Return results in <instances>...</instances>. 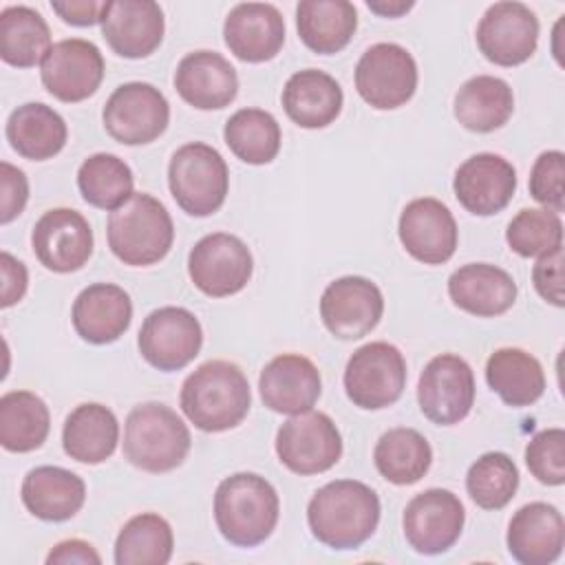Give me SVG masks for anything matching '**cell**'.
Segmentation results:
<instances>
[{"label": "cell", "instance_id": "1", "mask_svg": "<svg viewBox=\"0 0 565 565\" xmlns=\"http://www.w3.org/2000/svg\"><path fill=\"white\" fill-rule=\"evenodd\" d=\"M380 512L373 488L355 479H335L313 492L307 505V523L322 545L355 550L377 530Z\"/></svg>", "mask_w": 565, "mask_h": 565}, {"label": "cell", "instance_id": "2", "mask_svg": "<svg viewBox=\"0 0 565 565\" xmlns=\"http://www.w3.org/2000/svg\"><path fill=\"white\" fill-rule=\"evenodd\" d=\"M181 411L203 433H223L238 426L252 406V391L241 366L210 360L196 366L181 386Z\"/></svg>", "mask_w": 565, "mask_h": 565}, {"label": "cell", "instance_id": "3", "mask_svg": "<svg viewBox=\"0 0 565 565\" xmlns=\"http://www.w3.org/2000/svg\"><path fill=\"white\" fill-rule=\"evenodd\" d=\"M278 516V492L256 472L230 475L214 492L216 527L236 547L260 545L276 530Z\"/></svg>", "mask_w": 565, "mask_h": 565}, {"label": "cell", "instance_id": "4", "mask_svg": "<svg viewBox=\"0 0 565 565\" xmlns=\"http://www.w3.org/2000/svg\"><path fill=\"white\" fill-rule=\"evenodd\" d=\"M110 252L130 267H148L168 256L174 225L166 205L152 194L135 192L110 212L106 225Z\"/></svg>", "mask_w": 565, "mask_h": 565}, {"label": "cell", "instance_id": "5", "mask_svg": "<svg viewBox=\"0 0 565 565\" xmlns=\"http://www.w3.org/2000/svg\"><path fill=\"white\" fill-rule=\"evenodd\" d=\"M192 446L183 419L161 402L135 406L124 424V455L146 472H170L179 468Z\"/></svg>", "mask_w": 565, "mask_h": 565}, {"label": "cell", "instance_id": "6", "mask_svg": "<svg viewBox=\"0 0 565 565\" xmlns=\"http://www.w3.org/2000/svg\"><path fill=\"white\" fill-rule=\"evenodd\" d=\"M168 185L185 214L210 216L225 203L230 170L216 148L192 141L174 150L168 163Z\"/></svg>", "mask_w": 565, "mask_h": 565}, {"label": "cell", "instance_id": "7", "mask_svg": "<svg viewBox=\"0 0 565 565\" xmlns=\"http://www.w3.org/2000/svg\"><path fill=\"white\" fill-rule=\"evenodd\" d=\"M406 386V360L395 344L369 342L353 351L344 369L347 397L364 411L395 404Z\"/></svg>", "mask_w": 565, "mask_h": 565}, {"label": "cell", "instance_id": "8", "mask_svg": "<svg viewBox=\"0 0 565 565\" xmlns=\"http://www.w3.org/2000/svg\"><path fill=\"white\" fill-rule=\"evenodd\" d=\"M102 121L106 132L124 146H143L159 139L170 124L166 95L148 82L117 86L104 104Z\"/></svg>", "mask_w": 565, "mask_h": 565}, {"label": "cell", "instance_id": "9", "mask_svg": "<svg viewBox=\"0 0 565 565\" xmlns=\"http://www.w3.org/2000/svg\"><path fill=\"white\" fill-rule=\"evenodd\" d=\"M276 455L300 477L320 475L340 461L342 437L327 413L307 411L282 422L276 433Z\"/></svg>", "mask_w": 565, "mask_h": 565}, {"label": "cell", "instance_id": "10", "mask_svg": "<svg viewBox=\"0 0 565 565\" xmlns=\"http://www.w3.org/2000/svg\"><path fill=\"white\" fill-rule=\"evenodd\" d=\"M355 88L377 110L404 106L417 90L415 57L395 42L369 46L355 66Z\"/></svg>", "mask_w": 565, "mask_h": 565}, {"label": "cell", "instance_id": "11", "mask_svg": "<svg viewBox=\"0 0 565 565\" xmlns=\"http://www.w3.org/2000/svg\"><path fill=\"white\" fill-rule=\"evenodd\" d=\"M254 258L249 247L234 234L214 232L203 236L188 256V274L199 291L212 298L234 296L249 282Z\"/></svg>", "mask_w": 565, "mask_h": 565}, {"label": "cell", "instance_id": "12", "mask_svg": "<svg viewBox=\"0 0 565 565\" xmlns=\"http://www.w3.org/2000/svg\"><path fill=\"white\" fill-rule=\"evenodd\" d=\"M417 404L426 419L452 426L468 417L475 404V373L470 364L455 355H435L417 382Z\"/></svg>", "mask_w": 565, "mask_h": 565}, {"label": "cell", "instance_id": "13", "mask_svg": "<svg viewBox=\"0 0 565 565\" xmlns=\"http://www.w3.org/2000/svg\"><path fill=\"white\" fill-rule=\"evenodd\" d=\"M141 358L163 371H181L203 347L199 318L183 307H159L143 320L137 338Z\"/></svg>", "mask_w": 565, "mask_h": 565}, {"label": "cell", "instance_id": "14", "mask_svg": "<svg viewBox=\"0 0 565 565\" xmlns=\"http://www.w3.org/2000/svg\"><path fill=\"white\" fill-rule=\"evenodd\" d=\"M466 510L459 497L444 488H428L415 494L404 510V536L424 556L448 552L461 536Z\"/></svg>", "mask_w": 565, "mask_h": 565}, {"label": "cell", "instance_id": "15", "mask_svg": "<svg viewBox=\"0 0 565 565\" xmlns=\"http://www.w3.org/2000/svg\"><path fill=\"white\" fill-rule=\"evenodd\" d=\"M539 44V18L523 2H494L477 24V46L497 66L527 62Z\"/></svg>", "mask_w": 565, "mask_h": 565}, {"label": "cell", "instance_id": "16", "mask_svg": "<svg viewBox=\"0 0 565 565\" xmlns=\"http://www.w3.org/2000/svg\"><path fill=\"white\" fill-rule=\"evenodd\" d=\"M384 313L380 287L364 276H342L327 285L320 298V318L327 331L340 340L369 335Z\"/></svg>", "mask_w": 565, "mask_h": 565}, {"label": "cell", "instance_id": "17", "mask_svg": "<svg viewBox=\"0 0 565 565\" xmlns=\"http://www.w3.org/2000/svg\"><path fill=\"white\" fill-rule=\"evenodd\" d=\"M102 51L82 38L60 40L42 60L40 77L44 88L60 102L75 104L88 99L104 79Z\"/></svg>", "mask_w": 565, "mask_h": 565}, {"label": "cell", "instance_id": "18", "mask_svg": "<svg viewBox=\"0 0 565 565\" xmlns=\"http://www.w3.org/2000/svg\"><path fill=\"white\" fill-rule=\"evenodd\" d=\"M93 230L88 221L71 207L44 212L31 232V247L40 265L55 274L82 269L93 254Z\"/></svg>", "mask_w": 565, "mask_h": 565}, {"label": "cell", "instance_id": "19", "mask_svg": "<svg viewBox=\"0 0 565 565\" xmlns=\"http://www.w3.org/2000/svg\"><path fill=\"white\" fill-rule=\"evenodd\" d=\"M397 234L404 249L424 265L448 263L459 241L452 212L433 196H422L406 203L399 214Z\"/></svg>", "mask_w": 565, "mask_h": 565}, {"label": "cell", "instance_id": "20", "mask_svg": "<svg viewBox=\"0 0 565 565\" xmlns=\"http://www.w3.org/2000/svg\"><path fill=\"white\" fill-rule=\"evenodd\" d=\"M452 190L466 212L492 216L512 201L516 170L501 154L477 152L457 168Z\"/></svg>", "mask_w": 565, "mask_h": 565}, {"label": "cell", "instance_id": "21", "mask_svg": "<svg viewBox=\"0 0 565 565\" xmlns=\"http://www.w3.org/2000/svg\"><path fill=\"white\" fill-rule=\"evenodd\" d=\"M102 35L108 46L128 60L154 53L163 40V11L152 0H113L102 13Z\"/></svg>", "mask_w": 565, "mask_h": 565}, {"label": "cell", "instance_id": "22", "mask_svg": "<svg viewBox=\"0 0 565 565\" xmlns=\"http://www.w3.org/2000/svg\"><path fill=\"white\" fill-rule=\"evenodd\" d=\"M263 404L282 415H300L313 408L322 393L318 366L300 353H282L265 364L258 377Z\"/></svg>", "mask_w": 565, "mask_h": 565}, {"label": "cell", "instance_id": "23", "mask_svg": "<svg viewBox=\"0 0 565 565\" xmlns=\"http://www.w3.org/2000/svg\"><path fill=\"white\" fill-rule=\"evenodd\" d=\"M223 40L241 62H269L285 44V18L269 2H241L225 18Z\"/></svg>", "mask_w": 565, "mask_h": 565}, {"label": "cell", "instance_id": "24", "mask_svg": "<svg viewBox=\"0 0 565 565\" xmlns=\"http://www.w3.org/2000/svg\"><path fill=\"white\" fill-rule=\"evenodd\" d=\"M505 541L514 561L523 565H550L563 554V514L545 501L527 503L510 519Z\"/></svg>", "mask_w": 565, "mask_h": 565}, {"label": "cell", "instance_id": "25", "mask_svg": "<svg viewBox=\"0 0 565 565\" xmlns=\"http://www.w3.org/2000/svg\"><path fill=\"white\" fill-rule=\"evenodd\" d=\"M179 97L199 110H218L238 93L236 68L216 51L188 53L174 71Z\"/></svg>", "mask_w": 565, "mask_h": 565}, {"label": "cell", "instance_id": "26", "mask_svg": "<svg viewBox=\"0 0 565 565\" xmlns=\"http://www.w3.org/2000/svg\"><path fill=\"white\" fill-rule=\"evenodd\" d=\"M71 320L84 342L110 344L128 331L132 320V300L119 285L95 282L77 294Z\"/></svg>", "mask_w": 565, "mask_h": 565}, {"label": "cell", "instance_id": "27", "mask_svg": "<svg viewBox=\"0 0 565 565\" xmlns=\"http://www.w3.org/2000/svg\"><path fill=\"white\" fill-rule=\"evenodd\" d=\"M514 278L490 263H470L448 278V296L455 307L477 318L505 313L516 300Z\"/></svg>", "mask_w": 565, "mask_h": 565}, {"label": "cell", "instance_id": "28", "mask_svg": "<svg viewBox=\"0 0 565 565\" xmlns=\"http://www.w3.org/2000/svg\"><path fill=\"white\" fill-rule=\"evenodd\" d=\"M24 508L42 521H68L86 501V483L75 472L60 466H38L22 481Z\"/></svg>", "mask_w": 565, "mask_h": 565}, {"label": "cell", "instance_id": "29", "mask_svg": "<svg viewBox=\"0 0 565 565\" xmlns=\"http://www.w3.org/2000/svg\"><path fill=\"white\" fill-rule=\"evenodd\" d=\"M282 108L300 128H324L333 124L342 110V88L324 71L305 68L294 73L282 88Z\"/></svg>", "mask_w": 565, "mask_h": 565}, {"label": "cell", "instance_id": "30", "mask_svg": "<svg viewBox=\"0 0 565 565\" xmlns=\"http://www.w3.org/2000/svg\"><path fill=\"white\" fill-rule=\"evenodd\" d=\"M9 146L29 161L53 159L66 146L68 128L57 110L42 102L18 106L7 119Z\"/></svg>", "mask_w": 565, "mask_h": 565}, {"label": "cell", "instance_id": "31", "mask_svg": "<svg viewBox=\"0 0 565 565\" xmlns=\"http://www.w3.org/2000/svg\"><path fill=\"white\" fill-rule=\"evenodd\" d=\"M119 441V422L115 413L97 402L75 406L64 419V452L79 463L106 461Z\"/></svg>", "mask_w": 565, "mask_h": 565}, {"label": "cell", "instance_id": "32", "mask_svg": "<svg viewBox=\"0 0 565 565\" xmlns=\"http://www.w3.org/2000/svg\"><path fill=\"white\" fill-rule=\"evenodd\" d=\"M296 29L307 49L333 55L351 42L358 11L347 0H302L296 7Z\"/></svg>", "mask_w": 565, "mask_h": 565}, {"label": "cell", "instance_id": "33", "mask_svg": "<svg viewBox=\"0 0 565 565\" xmlns=\"http://www.w3.org/2000/svg\"><path fill=\"white\" fill-rule=\"evenodd\" d=\"M488 386L512 408H525L541 399L545 373L541 362L516 347L497 349L486 362Z\"/></svg>", "mask_w": 565, "mask_h": 565}, {"label": "cell", "instance_id": "34", "mask_svg": "<svg viewBox=\"0 0 565 565\" xmlns=\"http://www.w3.org/2000/svg\"><path fill=\"white\" fill-rule=\"evenodd\" d=\"M452 110L466 130L492 132L512 117L514 95L505 79L494 75H477L461 84L455 95Z\"/></svg>", "mask_w": 565, "mask_h": 565}, {"label": "cell", "instance_id": "35", "mask_svg": "<svg viewBox=\"0 0 565 565\" xmlns=\"http://www.w3.org/2000/svg\"><path fill=\"white\" fill-rule=\"evenodd\" d=\"M51 430L44 399L31 391H9L0 397V444L9 452L38 450Z\"/></svg>", "mask_w": 565, "mask_h": 565}, {"label": "cell", "instance_id": "36", "mask_svg": "<svg viewBox=\"0 0 565 565\" xmlns=\"http://www.w3.org/2000/svg\"><path fill=\"white\" fill-rule=\"evenodd\" d=\"M51 29L40 11L26 4H11L0 13V57L2 62L31 68L42 64L51 51Z\"/></svg>", "mask_w": 565, "mask_h": 565}, {"label": "cell", "instance_id": "37", "mask_svg": "<svg viewBox=\"0 0 565 565\" xmlns=\"http://www.w3.org/2000/svg\"><path fill=\"white\" fill-rule=\"evenodd\" d=\"M373 461L386 481L395 486H411L430 470L433 448L419 430L397 426L377 439Z\"/></svg>", "mask_w": 565, "mask_h": 565}, {"label": "cell", "instance_id": "38", "mask_svg": "<svg viewBox=\"0 0 565 565\" xmlns=\"http://www.w3.org/2000/svg\"><path fill=\"white\" fill-rule=\"evenodd\" d=\"M174 536L170 523L154 514L141 512L124 523L115 541L117 565H166L172 558Z\"/></svg>", "mask_w": 565, "mask_h": 565}, {"label": "cell", "instance_id": "39", "mask_svg": "<svg viewBox=\"0 0 565 565\" xmlns=\"http://www.w3.org/2000/svg\"><path fill=\"white\" fill-rule=\"evenodd\" d=\"M223 139L236 159L249 166H265L280 150V126L267 110L241 108L225 121Z\"/></svg>", "mask_w": 565, "mask_h": 565}, {"label": "cell", "instance_id": "40", "mask_svg": "<svg viewBox=\"0 0 565 565\" xmlns=\"http://www.w3.org/2000/svg\"><path fill=\"white\" fill-rule=\"evenodd\" d=\"M77 188L88 205L113 212L135 194V177L130 166L117 154L97 152L82 161Z\"/></svg>", "mask_w": 565, "mask_h": 565}, {"label": "cell", "instance_id": "41", "mask_svg": "<svg viewBox=\"0 0 565 565\" xmlns=\"http://www.w3.org/2000/svg\"><path fill=\"white\" fill-rule=\"evenodd\" d=\"M519 488V468L505 452L481 455L466 475L470 499L483 510L505 508Z\"/></svg>", "mask_w": 565, "mask_h": 565}, {"label": "cell", "instance_id": "42", "mask_svg": "<svg viewBox=\"0 0 565 565\" xmlns=\"http://www.w3.org/2000/svg\"><path fill=\"white\" fill-rule=\"evenodd\" d=\"M505 241L523 258L550 254L563 247V221L547 207H525L510 221Z\"/></svg>", "mask_w": 565, "mask_h": 565}, {"label": "cell", "instance_id": "43", "mask_svg": "<svg viewBox=\"0 0 565 565\" xmlns=\"http://www.w3.org/2000/svg\"><path fill=\"white\" fill-rule=\"evenodd\" d=\"M525 463L532 477L545 486L565 483V430L547 428L525 446Z\"/></svg>", "mask_w": 565, "mask_h": 565}, {"label": "cell", "instance_id": "44", "mask_svg": "<svg viewBox=\"0 0 565 565\" xmlns=\"http://www.w3.org/2000/svg\"><path fill=\"white\" fill-rule=\"evenodd\" d=\"M530 194L543 207L563 212L565 207V154L561 150H545L536 157L530 172Z\"/></svg>", "mask_w": 565, "mask_h": 565}, {"label": "cell", "instance_id": "45", "mask_svg": "<svg viewBox=\"0 0 565 565\" xmlns=\"http://www.w3.org/2000/svg\"><path fill=\"white\" fill-rule=\"evenodd\" d=\"M532 282L536 294L554 307L565 305L563 294V247H556L550 254L539 256L532 269Z\"/></svg>", "mask_w": 565, "mask_h": 565}, {"label": "cell", "instance_id": "46", "mask_svg": "<svg viewBox=\"0 0 565 565\" xmlns=\"http://www.w3.org/2000/svg\"><path fill=\"white\" fill-rule=\"evenodd\" d=\"M0 181H2L0 223L7 225L22 214L29 199V181H26V174L20 168L11 166L9 161L0 163Z\"/></svg>", "mask_w": 565, "mask_h": 565}, {"label": "cell", "instance_id": "47", "mask_svg": "<svg viewBox=\"0 0 565 565\" xmlns=\"http://www.w3.org/2000/svg\"><path fill=\"white\" fill-rule=\"evenodd\" d=\"M0 271H2V309L15 305L22 300V296L26 294V285H29V274L24 263H20L18 258H13L9 252L0 254Z\"/></svg>", "mask_w": 565, "mask_h": 565}, {"label": "cell", "instance_id": "48", "mask_svg": "<svg viewBox=\"0 0 565 565\" xmlns=\"http://www.w3.org/2000/svg\"><path fill=\"white\" fill-rule=\"evenodd\" d=\"M106 2L95 0H66V2H51V9L73 26H93L102 22Z\"/></svg>", "mask_w": 565, "mask_h": 565}, {"label": "cell", "instance_id": "49", "mask_svg": "<svg viewBox=\"0 0 565 565\" xmlns=\"http://www.w3.org/2000/svg\"><path fill=\"white\" fill-rule=\"evenodd\" d=\"M49 565H68V563H79V565H99L102 556L97 550L82 541V539H66L60 541L46 556Z\"/></svg>", "mask_w": 565, "mask_h": 565}, {"label": "cell", "instance_id": "50", "mask_svg": "<svg viewBox=\"0 0 565 565\" xmlns=\"http://www.w3.org/2000/svg\"><path fill=\"white\" fill-rule=\"evenodd\" d=\"M366 7L371 9V11H375V13H380V15H384V18H397V15H402V13H406V11H411L413 7H415V2H386V0H380V2H366Z\"/></svg>", "mask_w": 565, "mask_h": 565}]
</instances>
